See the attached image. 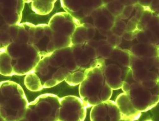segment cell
<instances>
[{
	"mask_svg": "<svg viewBox=\"0 0 159 121\" xmlns=\"http://www.w3.org/2000/svg\"><path fill=\"white\" fill-rule=\"evenodd\" d=\"M86 70L72 45L43 57L33 72L39 78L43 88H49L74 72H85Z\"/></svg>",
	"mask_w": 159,
	"mask_h": 121,
	"instance_id": "6da1fadb",
	"label": "cell"
},
{
	"mask_svg": "<svg viewBox=\"0 0 159 121\" xmlns=\"http://www.w3.org/2000/svg\"><path fill=\"white\" fill-rule=\"evenodd\" d=\"M42 57L36 46L13 42L1 49L0 73L2 75L23 76L33 72Z\"/></svg>",
	"mask_w": 159,
	"mask_h": 121,
	"instance_id": "7a4b0ae2",
	"label": "cell"
},
{
	"mask_svg": "<svg viewBox=\"0 0 159 121\" xmlns=\"http://www.w3.org/2000/svg\"><path fill=\"white\" fill-rule=\"evenodd\" d=\"M103 59L96 60L85 71V77L80 84V98L86 108L110 100L113 89L107 84L103 71Z\"/></svg>",
	"mask_w": 159,
	"mask_h": 121,
	"instance_id": "3957f363",
	"label": "cell"
},
{
	"mask_svg": "<svg viewBox=\"0 0 159 121\" xmlns=\"http://www.w3.org/2000/svg\"><path fill=\"white\" fill-rule=\"evenodd\" d=\"M133 106L140 112L148 111L159 102V81L145 80L136 81L130 70L122 86Z\"/></svg>",
	"mask_w": 159,
	"mask_h": 121,
	"instance_id": "277c9868",
	"label": "cell"
},
{
	"mask_svg": "<svg viewBox=\"0 0 159 121\" xmlns=\"http://www.w3.org/2000/svg\"><path fill=\"white\" fill-rule=\"evenodd\" d=\"M0 115L6 121H18L23 118L29 102L23 89L11 81L1 82Z\"/></svg>",
	"mask_w": 159,
	"mask_h": 121,
	"instance_id": "5b68a950",
	"label": "cell"
},
{
	"mask_svg": "<svg viewBox=\"0 0 159 121\" xmlns=\"http://www.w3.org/2000/svg\"><path fill=\"white\" fill-rule=\"evenodd\" d=\"M80 24L79 20L66 12H60L55 14L48 23L52 31V35L47 47L48 53L50 54L57 49L72 46L73 33Z\"/></svg>",
	"mask_w": 159,
	"mask_h": 121,
	"instance_id": "8992f818",
	"label": "cell"
},
{
	"mask_svg": "<svg viewBox=\"0 0 159 121\" xmlns=\"http://www.w3.org/2000/svg\"><path fill=\"white\" fill-rule=\"evenodd\" d=\"M131 53L129 50L115 47L107 59H103V71L107 84L116 90L122 88L130 70Z\"/></svg>",
	"mask_w": 159,
	"mask_h": 121,
	"instance_id": "52a82bcc",
	"label": "cell"
},
{
	"mask_svg": "<svg viewBox=\"0 0 159 121\" xmlns=\"http://www.w3.org/2000/svg\"><path fill=\"white\" fill-rule=\"evenodd\" d=\"M60 99L53 94L40 95L29 104L24 117L18 121H58L57 112Z\"/></svg>",
	"mask_w": 159,
	"mask_h": 121,
	"instance_id": "ba28073f",
	"label": "cell"
},
{
	"mask_svg": "<svg viewBox=\"0 0 159 121\" xmlns=\"http://www.w3.org/2000/svg\"><path fill=\"white\" fill-rule=\"evenodd\" d=\"M60 103L57 112L58 121H84L87 111L81 98L68 95L60 98Z\"/></svg>",
	"mask_w": 159,
	"mask_h": 121,
	"instance_id": "9c48e42d",
	"label": "cell"
},
{
	"mask_svg": "<svg viewBox=\"0 0 159 121\" xmlns=\"http://www.w3.org/2000/svg\"><path fill=\"white\" fill-rule=\"evenodd\" d=\"M66 12L79 20L88 19L94 10L105 3L102 1H61Z\"/></svg>",
	"mask_w": 159,
	"mask_h": 121,
	"instance_id": "30bf717a",
	"label": "cell"
},
{
	"mask_svg": "<svg viewBox=\"0 0 159 121\" xmlns=\"http://www.w3.org/2000/svg\"><path fill=\"white\" fill-rule=\"evenodd\" d=\"M96 30L106 37L111 34V30L116 22V17L111 13L104 3L93 12L89 18Z\"/></svg>",
	"mask_w": 159,
	"mask_h": 121,
	"instance_id": "8fae6325",
	"label": "cell"
},
{
	"mask_svg": "<svg viewBox=\"0 0 159 121\" xmlns=\"http://www.w3.org/2000/svg\"><path fill=\"white\" fill-rule=\"evenodd\" d=\"M51 35L52 31L48 25L31 24L29 32V43L37 47L42 58L49 54L47 52V47Z\"/></svg>",
	"mask_w": 159,
	"mask_h": 121,
	"instance_id": "7c38bea8",
	"label": "cell"
},
{
	"mask_svg": "<svg viewBox=\"0 0 159 121\" xmlns=\"http://www.w3.org/2000/svg\"><path fill=\"white\" fill-rule=\"evenodd\" d=\"M90 116L91 121H119L122 118L116 102L111 100L94 106Z\"/></svg>",
	"mask_w": 159,
	"mask_h": 121,
	"instance_id": "4fadbf2b",
	"label": "cell"
},
{
	"mask_svg": "<svg viewBox=\"0 0 159 121\" xmlns=\"http://www.w3.org/2000/svg\"><path fill=\"white\" fill-rule=\"evenodd\" d=\"M25 1H1V19L3 25H19L22 19Z\"/></svg>",
	"mask_w": 159,
	"mask_h": 121,
	"instance_id": "5bb4252c",
	"label": "cell"
},
{
	"mask_svg": "<svg viewBox=\"0 0 159 121\" xmlns=\"http://www.w3.org/2000/svg\"><path fill=\"white\" fill-rule=\"evenodd\" d=\"M96 34V29L92 24L81 23L77 27L72 37V45L83 44L93 40Z\"/></svg>",
	"mask_w": 159,
	"mask_h": 121,
	"instance_id": "9a60e30c",
	"label": "cell"
},
{
	"mask_svg": "<svg viewBox=\"0 0 159 121\" xmlns=\"http://www.w3.org/2000/svg\"><path fill=\"white\" fill-rule=\"evenodd\" d=\"M116 102L119 108L122 118L135 121L140 117L142 113L138 111L133 106L126 93L123 92L120 94L117 97Z\"/></svg>",
	"mask_w": 159,
	"mask_h": 121,
	"instance_id": "2e32d148",
	"label": "cell"
},
{
	"mask_svg": "<svg viewBox=\"0 0 159 121\" xmlns=\"http://www.w3.org/2000/svg\"><path fill=\"white\" fill-rule=\"evenodd\" d=\"M129 52L133 55L140 58L158 57L159 47L151 44L138 43L132 46Z\"/></svg>",
	"mask_w": 159,
	"mask_h": 121,
	"instance_id": "e0dca14e",
	"label": "cell"
},
{
	"mask_svg": "<svg viewBox=\"0 0 159 121\" xmlns=\"http://www.w3.org/2000/svg\"><path fill=\"white\" fill-rule=\"evenodd\" d=\"M56 1H32L31 9L35 13L47 15L53 10Z\"/></svg>",
	"mask_w": 159,
	"mask_h": 121,
	"instance_id": "ac0fdd59",
	"label": "cell"
},
{
	"mask_svg": "<svg viewBox=\"0 0 159 121\" xmlns=\"http://www.w3.org/2000/svg\"><path fill=\"white\" fill-rule=\"evenodd\" d=\"M25 84L27 88L33 92L39 91L43 88L42 82L34 72H31L26 76Z\"/></svg>",
	"mask_w": 159,
	"mask_h": 121,
	"instance_id": "d6986e66",
	"label": "cell"
},
{
	"mask_svg": "<svg viewBox=\"0 0 159 121\" xmlns=\"http://www.w3.org/2000/svg\"><path fill=\"white\" fill-rule=\"evenodd\" d=\"M85 77V72L77 71L74 72L66 77L65 81L71 86L80 85Z\"/></svg>",
	"mask_w": 159,
	"mask_h": 121,
	"instance_id": "ffe728a7",
	"label": "cell"
},
{
	"mask_svg": "<svg viewBox=\"0 0 159 121\" xmlns=\"http://www.w3.org/2000/svg\"><path fill=\"white\" fill-rule=\"evenodd\" d=\"M121 39H122L121 36H118V35L111 34L107 37L106 40L111 46H113L115 48V47H118L119 44H120L121 41H122Z\"/></svg>",
	"mask_w": 159,
	"mask_h": 121,
	"instance_id": "44dd1931",
	"label": "cell"
},
{
	"mask_svg": "<svg viewBox=\"0 0 159 121\" xmlns=\"http://www.w3.org/2000/svg\"><path fill=\"white\" fill-rule=\"evenodd\" d=\"M119 121H133L129 119H125V118H122Z\"/></svg>",
	"mask_w": 159,
	"mask_h": 121,
	"instance_id": "7402d4cb",
	"label": "cell"
},
{
	"mask_svg": "<svg viewBox=\"0 0 159 121\" xmlns=\"http://www.w3.org/2000/svg\"><path fill=\"white\" fill-rule=\"evenodd\" d=\"M1 121H6L3 118H2L1 117Z\"/></svg>",
	"mask_w": 159,
	"mask_h": 121,
	"instance_id": "603a6c76",
	"label": "cell"
},
{
	"mask_svg": "<svg viewBox=\"0 0 159 121\" xmlns=\"http://www.w3.org/2000/svg\"><path fill=\"white\" fill-rule=\"evenodd\" d=\"M151 121V120H147V121Z\"/></svg>",
	"mask_w": 159,
	"mask_h": 121,
	"instance_id": "cb8c5ba5",
	"label": "cell"
}]
</instances>
